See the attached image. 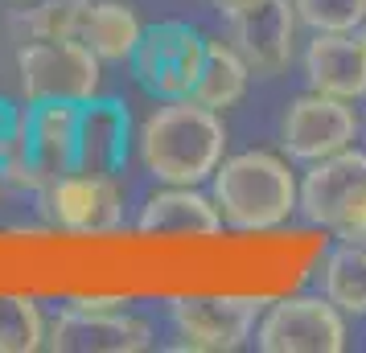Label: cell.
Instances as JSON below:
<instances>
[{"mask_svg": "<svg viewBox=\"0 0 366 353\" xmlns=\"http://www.w3.org/2000/svg\"><path fill=\"white\" fill-rule=\"evenodd\" d=\"M140 160L165 185H202L214 177L227 152V128L218 111L194 99H169L140 128Z\"/></svg>", "mask_w": 366, "mask_h": 353, "instance_id": "6da1fadb", "label": "cell"}, {"mask_svg": "<svg viewBox=\"0 0 366 353\" xmlns=\"http://www.w3.org/2000/svg\"><path fill=\"white\" fill-rule=\"evenodd\" d=\"M214 205L234 230H276L300 210V185L280 156L239 152L214 168Z\"/></svg>", "mask_w": 366, "mask_h": 353, "instance_id": "7a4b0ae2", "label": "cell"}, {"mask_svg": "<svg viewBox=\"0 0 366 353\" xmlns=\"http://www.w3.org/2000/svg\"><path fill=\"white\" fill-rule=\"evenodd\" d=\"M300 214L342 242L366 247V152L342 148L313 160L300 181Z\"/></svg>", "mask_w": 366, "mask_h": 353, "instance_id": "3957f363", "label": "cell"}, {"mask_svg": "<svg viewBox=\"0 0 366 353\" xmlns=\"http://www.w3.org/2000/svg\"><path fill=\"white\" fill-rule=\"evenodd\" d=\"M25 103H83L99 86V58L83 37H37L17 53Z\"/></svg>", "mask_w": 366, "mask_h": 353, "instance_id": "277c9868", "label": "cell"}, {"mask_svg": "<svg viewBox=\"0 0 366 353\" xmlns=\"http://www.w3.org/2000/svg\"><path fill=\"white\" fill-rule=\"evenodd\" d=\"M206 37L185 25V21H161L140 34L132 50V70L140 86L157 99H189V91L198 83L202 62H206Z\"/></svg>", "mask_w": 366, "mask_h": 353, "instance_id": "5b68a950", "label": "cell"}, {"mask_svg": "<svg viewBox=\"0 0 366 353\" xmlns=\"http://www.w3.org/2000/svg\"><path fill=\"white\" fill-rule=\"evenodd\" d=\"M255 345L264 353H342L346 349V320L342 308L321 296L267 300L255 324Z\"/></svg>", "mask_w": 366, "mask_h": 353, "instance_id": "8992f818", "label": "cell"}, {"mask_svg": "<svg viewBox=\"0 0 366 353\" xmlns=\"http://www.w3.org/2000/svg\"><path fill=\"white\" fill-rule=\"evenodd\" d=\"M264 308L267 296H182L173 300V329L182 337L177 349H239L247 337H255Z\"/></svg>", "mask_w": 366, "mask_h": 353, "instance_id": "52a82bcc", "label": "cell"}, {"mask_svg": "<svg viewBox=\"0 0 366 353\" xmlns=\"http://www.w3.org/2000/svg\"><path fill=\"white\" fill-rule=\"evenodd\" d=\"M358 135V119H354V107L346 99H333V95H300L288 111H284L280 123V144L292 160H325L333 152H342L354 144Z\"/></svg>", "mask_w": 366, "mask_h": 353, "instance_id": "ba28073f", "label": "cell"}, {"mask_svg": "<svg viewBox=\"0 0 366 353\" xmlns=\"http://www.w3.org/2000/svg\"><path fill=\"white\" fill-rule=\"evenodd\" d=\"M149 345L152 329L140 317H132L128 308L91 312V308L66 304L46 333V349L54 353H136Z\"/></svg>", "mask_w": 366, "mask_h": 353, "instance_id": "9c48e42d", "label": "cell"}, {"mask_svg": "<svg viewBox=\"0 0 366 353\" xmlns=\"http://www.w3.org/2000/svg\"><path fill=\"white\" fill-rule=\"evenodd\" d=\"M132 116L119 99H83L74 116V173L116 177L128 165Z\"/></svg>", "mask_w": 366, "mask_h": 353, "instance_id": "30bf717a", "label": "cell"}, {"mask_svg": "<svg viewBox=\"0 0 366 353\" xmlns=\"http://www.w3.org/2000/svg\"><path fill=\"white\" fill-rule=\"evenodd\" d=\"M50 214L70 235H107L124 218L119 189L112 177L95 173H66L50 181Z\"/></svg>", "mask_w": 366, "mask_h": 353, "instance_id": "8fae6325", "label": "cell"}, {"mask_svg": "<svg viewBox=\"0 0 366 353\" xmlns=\"http://www.w3.org/2000/svg\"><path fill=\"white\" fill-rule=\"evenodd\" d=\"M309 91L333 99H366V34H317L305 50Z\"/></svg>", "mask_w": 366, "mask_h": 353, "instance_id": "7c38bea8", "label": "cell"}, {"mask_svg": "<svg viewBox=\"0 0 366 353\" xmlns=\"http://www.w3.org/2000/svg\"><path fill=\"white\" fill-rule=\"evenodd\" d=\"M234 25V50L243 53L255 74H280L292 62V41H297V4L292 0H264L247 17Z\"/></svg>", "mask_w": 366, "mask_h": 353, "instance_id": "4fadbf2b", "label": "cell"}, {"mask_svg": "<svg viewBox=\"0 0 366 353\" xmlns=\"http://www.w3.org/2000/svg\"><path fill=\"white\" fill-rule=\"evenodd\" d=\"M227 222L218 214L214 198L198 193V185H169L165 193H157L144 202L136 230L157 238H210L218 235Z\"/></svg>", "mask_w": 366, "mask_h": 353, "instance_id": "5bb4252c", "label": "cell"}, {"mask_svg": "<svg viewBox=\"0 0 366 353\" xmlns=\"http://www.w3.org/2000/svg\"><path fill=\"white\" fill-rule=\"evenodd\" d=\"M247 78H251V66L243 62V53L234 46H222V41H210L206 46V62H202V74L189 99L210 107V111H227L234 103L243 99L247 91Z\"/></svg>", "mask_w": 366, "mask_h": 353, "instance_id": "9a60e30c", "label": "cell"}, {"mask_svg": "<svg viewBox=\"0 0 366 353\" xmlns=\"http://www.w3.org/2000/svg\"><path fill=\"white\" fill-rule=\"evenodd\" d=\"M140 34H144V29H140L136 13L128 4H119V0H99V4H91L83 29H79V37L91 46V53H95L99 62H124V58H132Z\"/></svg>", "mask_w": 366, "mask_h": 353, "instance_id": "2e32d148", "label": "cell"}, {"mask_svg": "<svg viewBox=\"0 0 366 353\" xmlns=\"http://www.w3.org/2000/svg\"><path fill=\"white\" fill-rule=\"evenodd\" d=\"M321 292L350 317H366V247L337 242L321 263Z\"/></svg>", "mask_w": 366, "mask_h": 353, "instance_id": "e0dca14e", "label": "cell"}, {"mask_svg": "<svg viewBox=\"0 0 366 353\" xmlns=\"http://www.w3.org/2000/svg\"><path fill=\"white\" fill-rule=\"evenodd\" d=\"M50 324L29 296H0V353H34L46 345Z\"/></svg>", "mask_w": 366, "mask_h": 353, "instance_id": "ac0fdd59", "label": "cell"}, {"mask_svg": "<svg viewBox=\"0 0 366 353\" xmlns=\"http://www.w3.org/2000/svg\"><path fill=\"white\" fill-rule=\"evenodd\" d=\"M91 4L95 0H41L17 17V29L29 41H37V37H79Z\"/></svg>", "mask_w": 366, "mask_h": 353, "instance_id": "d6986e66", "label": "cell"}, {"mask_svg": "<svg viewBox=\"0 0 366 353\" xmlns=\"http://www.w3.org/2000/svg\"><path fill=\"white\" fill-rule=\"evenodd\" d=\"M297 21L313 34H354L366 25V0H292Z\"/></svg>", "mask_w": 366, "mask_h": 353, "instance_id": "ffe728a7", "label": "cell"}, {"mask_svg": "<svg viewBox=\"0 0 366 353\" xmlns=\"http://www.w3.org/2000/svg\"><path fill=\"white\" fill-rule=\"evenodd\" d=\"M21 123H25V111L17 103H9L0 95V168L17 156V144H21Z\"/></svg>", "mask_w": 366, "mask_h": 353, "instance_id": "44dd1931", "label": "cell"}, {"mask_svg": "<svg viewBox=\"0 0 366 353\" xmlns=\"http://www.w3.org/2000/svg\"><path fill=\"white\" fill-rule=\"evenodd\" d=\"M74 308H91V312H112V308H128V296H74Z\"/></svg>", "mask_w": 366, "mask_h": 353, "instance_id": "7402d4cb", "label": "cell"}, {"mask_svg": "<svg viewBox=\"0 0 366 353\" xmlns=\"http://www.w3.org/2000/svg\"><path fill=\"white\" fill-rule=\"evenodd\" d=\"M264 0H214V9L222 13L227 21H239V17H247L251 9H259Z\"/></svg>", "mask_w": 366, "mask_h": 353, "instance_id": "603a6c76", "label": "cell"}]
</instances>
